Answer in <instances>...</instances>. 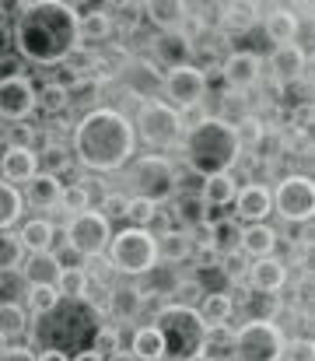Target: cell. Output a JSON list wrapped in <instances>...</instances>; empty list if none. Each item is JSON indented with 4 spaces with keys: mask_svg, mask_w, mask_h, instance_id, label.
<instances>
[{
    "mask_svg": "<svg viewBox=\"0 0 315 361\" xmlns=\"http://www.w3.org/2000/svg\"><path fill=\"white\" fill-rule=\"evenodd\" d=\"M28 334V312L21 302H0V341H21Z\"/></svg>",
    "mask_w": 315,
    "mask_h": 361,
    "instance_id": "35",
    "label": "cell"
},
{
    "mask_svg": "<svg viewBox=\"0 0 315 361\" xmlns=\"http://www.w3.org/2000/svg\"><path fill=\"white\" fill-rule=\"evenodd\" d=\"M130 355L137 361H165V341L158 334V326H137L130 334Z\"/></svg>",
    "mask_w": 315,
    "mask_h": 361,
    "instance_id": "33",
    "label": "cell"
},
{
    "mask_svg": "<svg viewBox=\"0 0 315 361\" xmlns=\"http://www.w3.org/2000/svg\"><path fill=\"white\" fill-rule=\"evenodd\" d=\"M238 239H242V225L235 218H210V256H228L238 252Z\"/></svg>",
    "mask_w": 315,
    "mask_h": 361,
    "instance_id": "32",
    "label": "cell"
},
{
    "mask_svg": "<svg viewBox=\"0 0 315 361\" xmlns=\"http://www.w3.org/2000/svg\"><path fill=\"white\" fill-rule=\"evenodd\" d=\"M95 355H102V358H112L116 351H123V334H119V326H99V334H95V341L88 344Z\"/></svg>",
    "mask_w": 315,
    "mask_h": 361,
    "instance_id": "48",
    "label": "cell"
},
{
    "mask_svg": "<svg viewBox=\"0 0 315 361\" xmlns=\"http://www.w3.org/2000/svg\"><path fill=\"white\" fill-rule=\"evenodd\" d=\"M151 53H154V60H158L165 71H172V67L193 63L197 46H193V35H190L186 28H175V32H154Z\"/></svg>",
    "mask_w": 315,
    "mask_h": 361,
    "instance_id": "16",
    "label": "cell"
},
{
    "mask_svg": "<svg viewBox=\"0 0 315 361\" xmlns=\"http://www.w3.org/2000/svg\"><path fill=\"white\" fill-rule=\"evenodd\" d=\"M291 281V267L280 259V256H266V259H252L249 270H245V284L249 291L256 295H280Z\"/></svg>",
    "mask_w": 315,
    "mask_h": 361,
    "instance_id": "18",
    "label": "cell"
},
{
    "mask_svg": "<svg viewBox=\"0 0 315 361\" xmlns=\"http://www.w3.org/2000/svg\"><path fill=\"white\" fill-rule=\"evenodd\" d=\"M168 214H175V218L183 221V232H193L197 225L207 221L210 211L204 207L200 193H175V200L168 204Z\"/></svg>",
    "mask_w": 315,
    "mask_h": 361,
    "instance_id": "34",
    "label": "cell"
},
{
    "mask_svg": "<svg viewBox=\"0 0 315 361\" xmlns=\"http://www.w3.org/2000/svg\"><path fill=\"white\" fill-rule=\"evenodd\" d=\"M35 151H39V172H49V176L70 169V161H74L63 144H46V147H35Z\"/></svg>",
    "mask_w": 315,
    "mask_h": 361,
    "instance_id": "44",
    "label": "cell"
},
{
    "mask_svg": "<svg viewBox=\"0 0 315 361\" xmlns=\"http://www.w3.org/2000/svg\"><path fill=\"white\" fill-rule=\"evenodd\" d=\"M186 361H214V358H207V355H200V351H197V355H190Z\"/></svg>",
    "mask_w": 315,
    "mask_h": 361,
    "instance_id": "57",
    "label": "cell"
},
{
    "mask_svg": "<svg viewBox=\"0 0 315 361\" xmlns=\"http://www.w3.org/2000/svg\"><path fill=\"white\" fill-rule=\"evenodd\" d=\"M183 158L186 169L200 179L210 176H224L235 172V165L242 161V147L235 137V123L224 116H207L204 123H197L193 130L183 133Z\"/></svg>",
    "mask_w": 315,
    "mask_h": 361,
    "instance_id": "3",
    "label": "cell"
},
{
    "mask_svg": "<svg viewBox=\"0 0 315 361\" xmlns=\"http://www.w3.org/2000/svg\"><path fill=\"white\" fill-rule=\"evenodd\" d=\"M221 14H224V28H231V32H245L259 21L256 4H228V7H221Z\"/></svg>",
    "mask_w": 315,
    "mask_h": 361,
    "instance_id": "43",
    "label": "cell"
},
{
    "mask_svg": "<svg viewBox=\"0 0 315 361\" xmlns=\"http://www.w3.org/2000/svg\"><path fill=\"white\" fill-rule=\"evenodd\" d=\"M0 140H4L7 147H35L39 130H35L32 123H11V126H4Z\"/></svg>",
    "mask_w": 315,
    "mask_h": 361,
    "instance_id": "47",
    "label": "cell"
},
{
    "mask_svg": "<svg viewBox=\"0 0 315 361\" xmlns=\"http://www.w3.org/2000/svg\"><path fill=\"white\" fill-rule=\"evenodd\" d=\"M193 256H197V249H193L190 232H183V228H168V232L158 235V263H165V267H179V263H186V259H193Z\"/></svg>",
    "mask_w": 315,
    "mask_h": 361,
    "instance_id": "28",
    "label": "cell"
},
{
    "mask_svg": "<svg viewBox=\"0 0 315 361\" xmlns=\"http://www.w3.org/2000/svg\"><path fill=\"white\" fill-rule=\"evenodd\" d=\"M158 211H161V207H154V204H147V200H140V197H130L123 221H130V228H151L154 218H158Z\"/></svg>",
    "mask_w": 315,
    "mask_h": 361,
    "instance_id": "45",
    "label": "cell"
},
{
    "mask_svg": "<svg viewBox=\"0 0 315 361\" xmlns=\"http://www.w3.org/2000/svg\"><path fill=\"white\" fill-rule=\"evenodd\" d=\"M109 239H112V225L105 221L95 207H88V211H81V214L67 218V225H63V242H67V245H70L85 263L105 256Z\"/></svg>",
    "mask_w": 315,
    "mask_h": 361,
    "instance_id": "11",
    "label": "cell"
},
{
    "mask_svg": "<svg viewBox=\"0 0 315 361\" xmlns=\"http://www.w3.org/2000/svg\"><path fill=\"white\" fill-rule=\"evenodd\" d=\"M235 221L238 225H263L270 214H273V204H270V186L252 179L245 186H238V197H235Z\"/></svg>",
    "mask_w": 315,
    "mask_h": 361,
    "instance_id": "17",
    "label": "cell"
},
{
    "mask_svg": "<svg viewBox=\"0 0 315 361\" xmlns=\"http://www.w3.org/2000/svg\"><path fill=\"white\" fill-rule=\"evenodd\" d=\"M0 361H35V351L32 344H7L0 351Z\"/></svg>",
    "mask_w": 315,
    "mask_h": 361,
    "instance_id": "53",
    "label": "cell"
},
{
    "mask_svg": "<svg viewBox=\"0 0 315 361\" xmlns=\"http://www.w3.org/2000/svg\"><path fill=\"white\" fill-rule=\"evenodd\" d=\"M39 172V151L35 147H0V179L11 186H25Z\"/></svg>",
    "mask_w": 315,
    "mask_h": 361,
    "instance_id": "21",
    "label": "cell"
},
{
    "mask_svg": "<svg viewBox=\"0 0 315 361\" xmlns=\"http://www.w3.org/2000/svg\"><path fill=\"white\" fill-rule=\"evenodd\" d=\"M151 326H158V334L165 341V358L168 361H186L190 355H197L200 344H204V334H207L200 312L190 309V305H175V302H168L154 316Z\"/></svg>",
    "mask_w": 315,
    "mask_h": 361,
    "instance_id": "7",
    "label": "cell"
},
{
    "mask_svg": "<svg viewBox=\"0 0 315 361\" xmlns=\"http://www.w3.org/2000/svg\"><path fill=\"white\" fill-rule=\"evenodd\" d=\"M270 204H273V214L288 225H309L315 211V190L312 179L302 176V172H291V176H280L273 186H270Z\"/></svg>",
    "mask_w": 315,
    "mask_h": 361,
    "instance_id": "10",
    "label": "cell"
},
{
    "mask_svg": "<svg viewBox=\"0 0 315 361\" xmlns=\"http://www.w3.org/2000/svg\"><path fill=\"white\" fill-rule=\"evenodd\" d=\"M126 200H130V197H126V193H119V190H116V193H105L102 204H99L95 211L102 214L109 225H112V221H119V218L126 214Z\"/></svg>",
    "mask_w": 315,
    "mask_h": 361,
    "instance_id": "49",
    "label": "cell"
},
{
    "mask_svg": "<svg viewBox=\"0 0 315 361\" xmlns=\"http://www.w3.org/2000/svg\"><path fill=\"white\" fill-rule=\"evenodd\" d=\"M288 334L273 319H245L231 334V361H280Z\"/></svg>",
    "mask_w": 315,
    "mask_h": 361,
    "instance_id": "9",
    "label": "cell"
},
{
    "mask_svg": "<svg viewBox=\"0 0 315 361\" xmlns=\"http://www.w3.org/2000/svg\"><path fill=\"white\" fill-rule=\"evenodd\" d=\"M25 302V312H32L35 319H42V316H49L56 305H60V295H56V288L53 284H25V295H21Z\"/></svg>",
    "mask_w": 315,
    "mask_h": 361,
    "instance_id": "36",
    "label": "cell"
},
{
    "mask_svg": "<svg viewBox=\"0 0 315 361\" xmlns=\"http://www.w3.org/2000/svg\"><path fill=\"white\" fill-rule=\"evenodd\" d=\"M21 74H25V60L18 53H0V81L21 78Z\"/></svg>",
    "mask_w": 315,
    "mask_h": 361,
    "instance_id": "52",
    "label": "cell"
},
{
    "mask_svg": "<svg viewBox=\"0 0 315 361\" xmlns=\"http://www.w3.org/2000/svg\"><path fill=\"white\" fill-rule=\"evenodd\" d=\"M204 99H207V71L204 67L186 63V67L161 71V102L186 113L193 106H204Z\"/></svg>",
    "mask_w": 315,
    "mask_h": 361,
    "instance_id": "12",
    "label": "cell"
},
{
    "mask_svg": "<svg viewBox=\"0 0 315 361\" xmlns=\"http://www.w3.org/2000/svg\"><path fill=\"white\" fill-rule=\"evenodd\" d=\"M126 186H130L126 197H140L154 207H165L179 193V169L168 154L144 151L126 165Z\"/></svg>",
    "mask_w": 315,
    "mask_h": 361,
    "instance_id": "5",
    "label": "cell"
},
{
    "mask_svg": "<svg viewBox=\"0 0 315 361\" xmlns=\"http://www.w3.org/2000/svg\"><path fill=\"white\" fill-rule=\"evenodd\" d=\"M266 67H270V81H273L277 88H295V85H305L309 53H305L298 42H291V46H273Z\"/></svg>",
    "mask_w": 315,
    "mask_h": 361,
    "instance_id": "15",
    "label": "cell"
},
{
    "mask_svg": "<svg viewBox=\"0 0 315 361\" xmlns=\"http://www.w3.org/2000/svg\"><path fill=\"white\" fill-rule=\"evenodd\" d=\"M204 326H228V319L235 316V298L231 291H207L197 305Z\"/></svg>",
    "mask_w": 315,
    "mask_h": 361,
    "instance_id": "31",
    "label": "cell"
},
{
    "mask_svg": "<svg viewBox=\"0 0 315 361\" xmlns=\"http://www.w3.org/2000/svg\"><path fill=\"white\" fill-rule=\"evenodd\" d=\"M70 106H74V99H70V88H67V85L49 81V85H42V88H39V113H46L49 120L63 116Z\"/></svg>",
    "mask_w": 315,
    "mask_h": 361,
    "instance_id": "38",
    "label": "cell"
},
{
    "mask_svg": "<svg viewBox=\"0 0 315 361\" xmlns=\"http://www.w3.org/2000/svg\"><path fill=\"white\" fill-rule=\"evenodd\" d=\"M109 312L116 316V323H133L144 312V291L137 284H123L109 291Z\"/></svg>",
    "mask_w": 315,
    "mask_h": 361,
    "instance_id": "29",
    "label": "cell"
},
{
    "mask_svg": "<svg viewBox=\"0 0 315 361\" xmlns=\"http://www.w3.org/2000/svg\"><path fill=\"white\" fill-rule=\"evenodd\" d=\"M60 207L74 218V214H81V211H88L92 207V193H88V183H70V186H63V200H60Z\"/></svg>",
    "mask_w": 315,
    "mask_h": 361,
    "instance_id": "46",
    "label": "cell"
},
{
    "mask_svg": "<svg viewBox=\"0 0 315 361\" xmlns=\"http://www.w3.org/2000/svg\"><path fill=\"white\" fill-rule=\"evenodd\" d=\"M70 147L74 161L95 176L123 172L137 158V133L133 123L116 106H95L85 109L70 126Z\"/></svg>",
    "mask_w": 315,
    "mask_h": 361,
    "instance_id": "2",
    "label": "cell"
},
{
    "mask_svg": "<svg viewBox=\"0 0 315 361\" xmlns=\"http://www.w3.org/2000/svg\"><path fill=\"white\" fill-rule=\"evenodd\" d=\"M259 21H263V32H266V39H270L273 46H291V42H298L302 18H298L295 7H270L266 18H259Z\"/></svg>",
    "mask_w": 315,
    "mask_h": 361,
    "instance_id": "22",
    "label": "cell"
},
{
    "mask_svg": "<svg viewBox=\"0 0 315 361\" xmlns=\"http://www.w3.org/2000/svg\"><path fill=\"white\" fill-rule=\"evenodd\" d=\"M235 137H238V147H242V151H256V147L266 140V126H263L259 116L245 113L242 120L235 123Z\"/></svg>",
    "mask_w": 315,
    "mask_h": 361,
    "instance_id": "42",
    "label": "cell"
},
{
    "mask_svg": "<svg viewBox=\"0 0 315 361\" xmlns=\"http://www.w3.org/2000/svg\"><path fill=\"white\" fill-rule=\"evenodd\" d=\"M21 218H25V200H21V190L0 179V232L18 228V225H21Z\"/></svg>",
    "mask_w": 315,
    "mask_h": 361,
    "instance_id": "37",
    "label": "cell"
},
{
    "mask_svg": "<svg viewBox=\"0 0 315 361\" xmlns=\"http://www.w3.org/2000/svg\"><path fill=\"white\" fill-rule=\"evenodd\" d=\"M78 32H81V42H109L116 32L109 7H78Z\"/></svg>",
    "mask_w": 315,
    "mask_h": 361,
    "instance_id": "26",
    "label": "cell"
},
{
    "mask_svg": "<svg viewBox=\"0 0 315 361\" xmlns=\"http://www.w3.org/2000/svg\"><path fill=\"white\" fill-rule=\"evenodd\" d=\"M105 361H137V358H133V355H130V351H116V355H112V358H105Z\"/></svg>",
    "mask_w": 315,
    "mask_h": 361,
    "instance_id": "56",
    "label": "cell"
},
{
    "mask_svg": "<svg viewBox=\"0 0 315 361\" xmlns=\"http://www.w3.org/2000/svg\"><path fill=\"white\" fill-rule=\"evenodd\" d=\"M14 53L35 67H60L78 46V7L63 0H28L18 4V18L11 28Z\"/></svg>",
    "mask_w": 315,
    "mask_h": 361,
    "instance_id": "1",
    "label": "cell"
},
{
    "mask_svg": "<svg viewBox=\"0 0 315 361\" xmlns=\"http://www.w3.org/2000/svg\"><path fill=\"white\" fill-rule=\"evenodd\" d=\"M165 361H168V358H165Z\"/></svg>",
    "mask_w": 315,
    "mask_h": 361,
    "instance_id": "60",
    "label": "cell"
},
{
    "mask_svg": "<svg viewBox=\"0 0 315 361\" xmlns=\"http://www.w3.org/2000/svg\"><path fill=\"white\" fill-rule=\"evenodd\" d=\"M315 358V348L309 337H288L284 344V358L280 361H312Z\"/></svg>",
    "mask_w": 315,
    "mask_h": 361,
    "instance_id": "50",
    "label": "cell"
},
{
    "mask_svg": "<svg viewBox=\"0 0 315 361\" xmlns=\"http://www.w3.org/2000/svg\"><path fill=\"white\" fill-rule=\"evenodd\" d=\"M25 256L28 252H25V245H21V239L14 232H0V277L4 274H18Z\"/></svg>",
    "mask_w": 315,
    "mask_h": 361,
    "instance_id": "41",
    "label": "cell"
},
{
    "mask_svg": "<svg viewBox=\"0 0 315 361\" xmlns=\"http://www.w3.org/2000/svg\"><path fill=\"white\" fill-rule=\"evenodd\" d=\"M0 288H4V277H0Z\"/></svg>",
    "mask_w": 315,
    "mask_h": 361,
    "instance_id": "59",
    "label": "cell"
},
{
    "mask_svg": "<svg viewBox=\"0 0 315 361\" xmlns=\"http://www.w3.org/2000/svg\"><path fill=\"white\" fill-rule=\"evenodd\" d=\"M217 74H221V81H224L228 92L245 95V92H252V88L263 85V56L252 53V49H235V53L224 56V63H221Z\"/></svg>",
    "mask_w": 315,
    "mask_h": 361,
    "instance_id": "14",
    "label": "cell"
},
{
    "mask_svg": "<svg viewBox=\"0 0 315 361\" xmlns=\"http://www.w3.org/2000/svg\"><path fill=\"white\" fill-rule=\"evenodd\" d=\"M133 133H137V144L144 140L154 154H165L168 147H179L183 144V116H179V109H172L168 102H161V99H147V102H140V109H137V116H133Z\"/></svg>",
    "mask_w": 315,
    "mask_h": 361,
    "instance_id": "8",
    "label": "cell"
},
{
    "mask_svg": "<svg viewBox=\"0 0 315 361\" xmlns=\"http://www.w3.org/2000/svg\"><path fill=\"white\" fill-rule=\"evenodd\" d=\"M277 245H280V235H277V228H270L266 221H263V225H242L238 252H242L249 263H252V259L277 256Z\"/></svg>",
    "mask_w": 315,
    "mask_h": 361,
    "instance_id": "23",
    "label": "cell"
},
{
    "mask_svg": "<svg viewBox=\"0 0 315 361\" xmlns=\"http://www.w3.org/2000/svg\"><path fill=\"white\" fill-rule=\"evenodd\" d=\"M88 270L85 267H70V270H60V277H56V295L63 298V302H85V295H88Z\"/></svg>",
    "mask_w": 315,
    "mask_h": 361,
    "instance_id": "39",
    "label": "cell"
},
{
    "mask_svg": "<svg viewBox=\"0 0 315 361\" xmlns=\"http://www.w3.org/2000/svg\"><path fill=\"white\" fill-rule=\"evenodd\" d=\"M105 263L123 277H147L158 267V235L151 228H119L105 245Z\"/></svg>",
    "mask_w": 315,
    "mask_h": 361,
    "instance_id": "6",
    "label": "cell"
},
{
    "mask_svg": "<svg viewBox=\"0 0 315 361\" xmlns=\"http://www.w3.org/2000/svg\"><path fill=\"white\" fill-rule=\"evenodd\" d=\"M39 326H42L39 334H42L46 348L70 355V351H85L88 341H95L102 323H99V312L88 302H63L60 298V305L49 316H42Z\"/></svg>",
    "mask_w": 315,
    "mask_h": 361,
    "instance_id": "4",
    "label": "cell"
},
{
    "mask_svg": "<svg viewBox=\"0 0 315 361\" xmlns=\"http://www.w3.org/2000/svg\"><path fill=\"white\" fill-rule=\"evenodd\" d=\"M231 334H235L231 326H207L200 355H207L214 361H231Z\"/></svg>",
    "mask_w": 315,
    "mask_h": 361,
    "instance_id": "40",
    "label": "cell"
},
{
    "mask_svg": "<svg viewBox=\"0 0 315 361\" xmlns=\"http://www.w3.org/2000/svg\"><path fill=\"white\" fill-rule=\"evenodd\" d=\"M238 179L235 172H224V176H210V179H200V200L207 211H221V207H231L235 197H238Z\"/></svg>",
    "mask_w": 315,
    "mask_h": 361,
    "instance_id": "25",
    "label": "cell"
},
{
    "mask_svg": "<svg viewBox=\"0 0 315 361\" xmlns=\"http://www.w3.org/2000/svg\"><path fill=\"white\" fill-rule=\"evenodd\" d=\"M21 245H25V252H53V242H56V225L49 221V218H28V221H21L18 225V232H14Z\"/></svg>",
    "mask_w": 315,
    "mask_h": 361,
    "instance_id": "27",
    "label": "cell"
},
{
    "mask_svg": "<svg viewBox=\"0 0 315 361\" xmlns=\"http://www.w3.org/2000/svg\"><path fill=\"white\" fill-rule=\"evenodd\" d=\"M63 179L60 176H49V172H35L25 186H18L21 190V200H25V207H35V211H56L60 207V200H63Z\"/></svg>",
    "mask_w": 315,
    "mask_h": 361,
    "instance_id": "20",
    "label": "cell"
},
{
    "mask_svg": "<svg viewBox=\"0 0 315 361\" xmlns=\"http://www.w3.org/2000/svg\"><path fill=\"white\" fill-rule=\"evenodd\" d=\"M4 348H7V344H4V341H0V351H4Z\"/></svg>",
    "mask_w": 315,
    "mask_h": 361,
    "instance_id": "58",
    "label": "cell"
},
{
    "mask_svg": "<svg viewBox=\"0 0 315 361\" xmlns=\"http://www.w3.org/2000/svg\"><path fill=\"white\" fill-rule=\"evenodd\" d=\"M35 361H70V355H63L56 348H42V351H35Z\"/></svg>",
    "mask_w": 315,
    "mask_h": 361,
    "instance_id": "54",
    "label": "cell"
},
{
    "mask_svg": "<svg viewBox=\"0 0 315 361\" xmlns=\"http://www.w3.org/2000/svg\"><path fill=\"white\" fill-rule=\"evenodd\" d=\"M70 361H105V358H102V355H95L92 348H85V351H78V355H74Z\"/></svg>",
    "mask_w": 315,
    "mask_h": 361,
    "instance_id": "55",
    "label": "cell"
},
{
    "mask_svg": "<svg viewBox=\"0 0 315 361\" xmlns=\"http://www.w3.org/2000/svg\"><path fill=\"white\" fill-rule=\"evenodd\" d=\"M18 274L25 277V284H56L60 259H56V252H28Z\"/></svg>",
    "mask_w": 315,
    "mask_h": 361,
    "instance_id": "30",
    "label": "cell"
},
{
    "mask_svg": "<svg viewBox=\"0 0 315 361\" xmlns=\"http://www.w3.org/2000/svg\"><path fill=\"white\" fill-rule=\"evenodd\" d=\"M119 78H123V85H126V92H130L133 99H140V102L161 99V71H158L151 60H130V63L119 71Z\"/></svg>",
    "mask_w": 315,
    "mask_h": 361,
    "instance_id": "19",
    "label": "cell"
},
{
    "mask_svg": "<svg viewBox=\"0 0 315 361\" xmlns=\"http://www.w3.org/2000/svg\"><path fill=\"white\" fill-rule=\"evenodd\" d=\"M291 130L295 133H309L312 130V102H295V113H291Z\"/></svg>",
    "mask_w": 315,
    "mask_h": 361,
    "instance_id": "51",
    "label": "cell"
},
{
    "mask_svg": "<svg viewBox=\"0 0 315 361\" xmlns=\"http://www.w3.org/2000/svg\"><path fill=\"white\" fill-rule=\"evenodd\" d=\"M39 113V88L28 74L0 81V123H28Z\"/></svg>",
    "mask_w": 315,
    "mask_h": 361,
    "instance_id": "13",
    "label": "cell"
},
{
    "mask_svg": "<svg viewBox=\"0 0 315 361\" xmlns=\"http://www.w3.org/2000/svg\"><path fill=\"white\" fill-rule=\"evenodd\" d=\"M140 14H147V21L158 32H175V28H186L190 4H183V0H147V4H140Z\"/></svg>",
    "mask_w": 315,
    "mask_h": 361,
    "instance_id": "24",
    "label": "cell"
}]
</instances>
